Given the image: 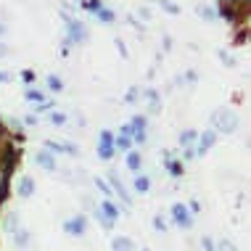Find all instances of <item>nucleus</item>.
<instances>
[{
  "instance_id": "f257e3e1",
  "label": "nucleus",
  "mask_w": 251,
  "mask_h": 251,
  "mask_svg": "<svg viewBox=\"0 0 251 251\" xmlns=\"http://www.w3.org/2000/svg\"><path fill=\"white\" fill-rule=\"evenodd\" d=\"M212 122H214V127L220 132H233L235 127H238V117H235L230 108H217V111L212 114Z\"/></svg>"
},
{
  "instance_id": "f03ea898",
  "label": "nucleus",
  "mask_w": 251,
  "mask_h": 251,
  "mask_svg": "<svg viewBox=\"0 0 251 251\" xmlns=\"http://www.w3.org/2000/svg\"><path fill=\"white\" fill-rule=\"evenodd\" d=\"M114 138H111V132H100V148H98V156H100V159H111V156H114Z\"/></svg>"
},
{
  "instance_id": "7ed1b4c3",
  "label": "nucleus",
  "mask_w": 251,
  "mask_h": 251,
  "mask_svg": "<svg viewBox=\"0 0 251 251\" xmlns=\"http://www.w3.org/2000/svg\"><path fill=\"white\" fill-rule=\"evenodd\" d=\"M64 230H66L69 235H82V233H85V220H82V217H77V220L66 222Z\"/></svg>"
},
{
  "instance_id": "20e7f679",
  "label": "nucleus",
  "mask_w": 251,
  "mask_h": 251,
  "mask_svg": "<svg viewBox=\"0 0 251 251\" xmlns=\"http://www.w3.org/2000/svg\"><path fill=\"white\" fill-rule=\"evenodd\" d=\"M35 159H37V164L43 167V169H48V172H53V169H56V161H53V156H50V153L40 151V153L35 156Z\"/></svg>"
},
{
  "instance_id": "39448f33",
  "label": "nucleus",
  "mask_w": 251,
  "mask_h": 251,
  "mask_svg": "<svg viewBox=\"0 0 251 251\" xmlns=\"http://www.w3.org/2000/svg\"><path fill=\"white\" fill-rule=\"evenodd\" d=\"M100 214H103L106 220L114 225V220H117V206H114L111 201H103V203H100Z\"/></svg>"
},
{
  "instance_id": "423d86ee",
  "label": "nucleus",
  "mask_w": 251,
  "mask_h": 251,
  "mask_svg": "<svg viewBox=\"0 0 251 251\" xmlns=\"http://www.w3.org/2000/svg\"><path fill=\"white\" fill-rule=\"evenodd\" d=\"M19 193H22L24 199H29V196L35 193V182H32V177H22V182H19Z\"/></svg>"
},
{
  "instance_id": "0eeeda50",
  "label": "nucleus",
  "mask_w": 251,
  "mask_h": 251,
  "mask_svg": "<svg viewBox=\"0 0 251 251\" xmlns=\"http://www.w3.org/2000/svg\"><path fill=\"white\" fill-rule=\"evenodd\" d=\"M108 180H111V182H114V188H117V191H119L122 201H130V196H127V191H125V188H122V182H119V175L114 172V169H111V172H108Z\"/></svg>"
},
{
  "instance_id": "6e6552de",
  "label": "nucleus",
  "mask_w": 251,
  "mask_h": 251,
  "mask_svg": "<svg viewBox=\"0 0 251 251\" xmlns=\"http://www.w3.org/2000/svg\"><path fill=\"white\" fill-rule=\"evenodd\" d=\"M172 214H175V220H177L182 227L191 225V220H188V214H185V206H172Z\"/></svg>"
},
{
  "instance_id": "1a4fd4ad",
  "label": "nucleus",
  "mask_w": 251,
  "mask_h": 251,
  "mask_svg": "<svg viewBox=\"0 0 251 251\" xmlns=\"http://www.w3.org/2000/svg\"><path fill=\"white\" fill-rule=\"evenodd\" d=\"M111 246H114V251H132V241L130 238H117Z\"/></svg>"
},
{
  "instance_id": "9d476101",
  "label": "nucleus",
  "mask_w": 251,
  "mask_h": 251,
  "mask_svg": "<svg viewBox=\"0 0 251 251\" xmlns=\"http://www.w3.org/2000/svg\"><path fill=\"white\" fill-rule=\"evenodd\" d=\"M69 26H72V40H74V43H82V40H85V29L79 24H74V22H69Z\"/></svg>"
},
{
  "instance_id": "9b49d317",
  "label": "nucleus",
  "mask_w": 251,
  "mask_h": 251,
  "mask_svg": "<svg viewBox=\"0 0 251 251\" xmlns=\"http://www.w3.org/2000/svg\"><path fill=\"white\" fill-rule=\"evenodd\" d=\"M148 106H151V111H153V114H159L161 103H159V93H156V90L148 93Z\"/></svg>"
},
{
  "instance_id": "f8f14e48",
  "label": "nucleus",
  "mask_w": 251,
  "mask_h": 251,
  "mask_svg": "<svg viewBox=\"0 0 251 251\" xmlns=\"http://www.w3.org/2000/svg\"><path fill=\"white\" fill-rule=\"evenodd\" d=\"M180 140H182V146L188 148V151H191V143H196V132H191V130H185L180 135Z\"/></svg>"
},
{
  "instance_id": "ddd939ff",
  "label": "nucleus",
  "mask_w": 251,
  "mask_h": 251,
  "mask_svg": "<svg viewBox=\"0 0 251 251\" xmlns=\"http://www.w3.org/2000/svg\"><path fill=\"white\" fill-rule=\"evenodd\" d=\"M48 148H53V151H66V153H77V148L74 146H61V143H45Z\"/></svg>"
},
{
  "instance_id": "4468645a",
  "label": "nucleus",
  "mask_w": 251,
  "mask_h": 251,
  "mask_svg": "<svg viewBox=\"0 0 251 251\" xmlns=\"http://www.w3.org/2000/svg\"><path fill=\"white\" fill-rule=\"evenodd\" d=\"M212 143H214V132H203V138H201V153L206 151Z\"/></svg>"
},
{
  "instance_id": "2eb2a0df",
  "label": "nucleus",
  "mask_w": 251,
  "mask_h": 251,
  "mask_svg": "<svg viewBox=\"0 0 251 251\" xmlns=\"http://www.w3.org/2000/svg\"><path fill=\"white\" fill-rule=\"evenodd\" d=\"M127 167H130V169H138V167H140V156H138V153H127Z\"/></svg>"
},
{
  "instance_id": "dca6fc26",
  "label": "nucleus",
  "mask_w": 251,
  "mask_h": 251,
  "mask_svg": "<svg viewBox=\"0 0 251 251\" xmlns=\"http://www.w3.org/2000/svg\"><path fill=\"white\" fill-rule=\"evenodd\" d=\"M5 230H8V233H13V230H16V214H8V217H5Z\"/></svg>"
},
{
  "instance_id": "f3484780",
  "label": "nucleus",
  "mask_w": 251,
  "mask_h": 251,
  "mask_svg": "<svg viewBox=\"0 0 251 251\" xmlns=\"http://www.w3.org/2000/svg\"><path fill=\"white\" fill-rule=\"evenodd\" d=\"M199 11L203 13V19H214V8H209V5H199Z\"/></svg>"
},
{
  "instance_id": "a211bd4d",
  "label": "nucleus",
  "mask_w": 251,
  "mask_h": 251,
  "mask_svg": "<svg viewBox=\"0 0 251 251\" xmlns=\"http://www.w3.org/2000/svg\"><path fill=\"white\" fill-rule=\"evenodd\" d=\"M135 188H138L140 193H146V191H148V180H146V177H138V182H135Z\"/></svg>"
},
{
  "instance_id": "6ab92c4d",
  "label": "nucleus",
  "mask_w": 251,
  "mask_h": 251,
  "mask_svg": "<svg viewBox=\"0 0 251 251\" xmlns=\"http://www.w3.org/2000/svg\"><path fill=\"white\" fill-rule=\"evenodd\" d=\"M220 251H238V249H235L230 241H220Z\"/></svg>"
},
{
  "instance_id": "aec40b11",
  "label": "nucleus",
  "mask_w": 251,
  "mask_h": 251,
  "mask_svg": "<svg viewBox=\"0 0 251 251\" xmlns=\"http://www.w3.org/2000/svg\"><path fill=\"white\" fill-rule=\"evenodd\" d=\"M161 8H164V11H169V13H177V11H180L177 5H175V3H167V0H164V3H161Z\"/></svg>"
},
{
  "instance_id": "412c9836",
  "label": "nucleus",
  "mask_w": 251,
  "mask_h": 251,
  "mask_svg": "<svg viewBox=\"0 0 251 251\" xmlns=\"http://www.w3.org/2000/svg\"><path fill=\"white\" fill-rule=\"evenodd\" d=\"M117 146L119 148H130V138H127V135H122V138L117 140Z\"/></svg>"
},
{
  "instance_id": "4be33fe9",
  "label": "nucleus",
  "mask_w": 251,
  "mask_h": 251,
  "mask_svg": "<svg viewBox=\"0 0 251 251\" xmlns=\"http://www.w3.org/2000/svg\"><path fill=\"white\" fill-rule=\"evenodd\" d=\"M50 122H53V125H64V114H53V117H50Z\"/></svg>"
},
{
  "instance_id": "5701e85b",
  "label": "nucleus",
  "mask_w": 251,
  "mask_h": 251,
  "mask_svg": "<svg viewBox=\"0 0 251 251\" xmlns=\"http://www.w3.org/2000/svg\"><path fill=\"white\" fill-rule=\"evenodd\" d=\"M100 19L103 22H114V11H100Z\"/></svg>"
},
{
  "instance_id": "b1692460",
  "label": "nucleus",
  "mask_w": 251,
  "mask_h": 251,
  "mask_svg": "<svg viewBox=\"0 0 251 251\" xmlns=\"http://www.w3.org/2000/svg\"><path fill=\"white\" fill-rule=\"evenodd\" d=\"M50 87H53V90H61V79L58 77H50Z\"/></svg>"
},
{
  "instance_id": "393cba45",
  "label": "nucleus",
  "mask_w": 251,
  "mask_h": 251,
  "mask_svg": "<svg viewBox=\"0 0 251 251\" xmlns=\"http://www.w3.org/2000/svg\"><path fill=\"white\" fill-rule=\"evenodd\" d=\"M201 243H203V249H206V251H217V249L212 246V241H209V238H203Z\"/></svg>"
},
{
  "instance_id": "a878e982",
  "label": "nucleus",
  "mask_w": 251,
  "mask_h": 251,
  "mask_svg": "<svg viewBox=\"0 0 251 251\" xmlns=\"http://www.w3.org/2000/svg\"><path fill=\"white\" fill-rule=\"evenodd\" d=\"M167 167H169V172H175V175H180V167H177V164H172V161H169V164H167Z\"/></svg>"
},
{
  "instance_id": "bb28decb",
  "label": "nucleus",
  "mask_w": 251,
  "mask_h": 251,
  "mask_svg": "<svg viewBox=\"0 0 251 251\" xmlns=\"http://www.w3.org/2000/svg\"><path fill=\"white\" fill-rule=\"evenodd\" d=\"M135 96H138V90H135V87H132V90L127 93V100H130V103H132V100H135Z\"/></svg>"
},
{
  "instance_id": "cd10ccee",
  "label": "nucleus",
  "mask_w": 251,
  "mask_h": 251,
  "mask_svg": "<svg viewBox=\"0 0 251 251\" xmlns=\"http://www.w3.org/2000/svg\"><path fill=\"white\" fill-rule=\"evenodd\" d=\"M8 79H11L8 72H0V82H8Z\"/></svg>"
},
{
  "instance_id": "c85d7f7f",
  "label": "nucleus",
  "mask_w": 251,
  "mask_h": 251,
  "mask_svg": "<svg viewBox=\"0 0 251 251\" xmlns=\"http://www.w3.org/2000/svg\"><path fill=\"white\" fill-rule=\"evenodd\" d=\"M96 185L100 188V191H103V193H108V185H103V180H96Z\"/></svg>"
},
{
  "instance_id": "c756f323",
  "label": "nucleus",
  "mask_w": 251,
  "mask_h": 251,
  "mask_svg": "<svg viewBox=\"0 0 251 251\" xmlns=\"http://www.w3.org/2000/svg\"><path fill=\"white\" fill-rule=\"evenodd\" d=\"M5 53H8V48H5V45H0V56H5Z\"/></svg>"
}]
</instances>
